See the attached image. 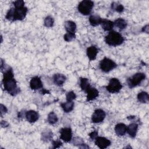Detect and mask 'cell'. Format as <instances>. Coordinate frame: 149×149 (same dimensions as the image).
Masks as SVG:
<instances>
[{
    "instance_id": "cell-1",
    "label": "cell",
    "mask_w": 149,
    "mask_h": 149,
    "mask_svg": "<svg viewBox=\"0 0 149 149\" xmlns=\"http://www.w3.org/2000/svg\"><path fill=\"white\" fill-rule=\"evenodd\" d=\"M14 8H11L8 11L5 17L10 21L23 20L27 13L28 9L24 6V2L22 0H17L13 2Z\"/></svg>"
},
{
    "instance_id": "cell-2",
    "label": "cell",
    "mask_w": 149,
    "mask_h": 149,
    "mask_svg": "<svg viewBox=\"0 0 149 149\" xmlns=\"http://www.w3.org/2000/svg\"><path fill=\"white\" fill-rule=\"evenodd\" d=\"M2 83L3 88L10 95H16L20 93V88L17 86V82L14 78V74L11 68H8L4 70Z\"/></svg>"
},
{
    "instance_id": "cell-3",
    "label": "cell",
    "mask_w": 149,
    "mask_h": 149,
    "mask_svg": "<svg viewBox=\"0 0 149 149\" xmlns=\"http://www.w3.org/2000/svg\"><path fill=\"white\" fill-rule=\"evenodd\" d=\"M125 38L119 32L110 31L105 37V41L109 46H118L124 42Z\"/></svg>"
},
{
    "instance_id": "cell-4",
    "label": "cell",
    "mask_w": 149,
    "mask_h": 149,
    "mask_svg": "<svg viewBox=\"0 0 149 149\" xmlns=\"http://www.w3.org/2000/svg\"><path fill=\"white\" fill-rule=\"evenodd\" d=\"M94 6V2L90 0H83L78 5V10L83 15H89Z\"/></svg>"
},
{
    "instance_id": "cell-5",
    "label": "cell",
    "mask_w": 149,
    "mask_h": 149,
    "mask_svg": "<svg viewBox=\"0 0 149 149\" xmlns=\"http://www.w3.org/2000/svg\"><path fill=\"white\" fill-rule=\"evenodd\" d=\"M145 79L146 74L144 73L139 72L133 74L132 77L128 78L127 80V83L129 88H132L139 85Z\"/></svg>"
},
{
    "instance_id": "cell-6",
    "label": "cell",
    "mask_w": 149,
    "mask_h": 149,
    "mask_svg": "<svg viewBox=\"0 0 149 149\" xmlns=\"http://www.w3.org/2000/svg\"><path fill=\"white\" fill-rule=\"evenodd\" d=\"M99 65L100 69L105 73L110 72L117 66L116 63L107 57L104 58L100 61Z\"/></svg>"
},
{
    "instance_id": "cell-7",
    "label": "cell",
    "mask_w": 149,
    "mask_h": 149,
    "mask_svg": "<svg viewBox=\"0 0 149 149\" xmlns=\"http://www.w3.org/2000/svg\"><path fill=\"white\" fill-rule=\"evenodd\" d=\"M122 88V83L117 78H112L109 81L108 85L106 87L107 90L111 93H117Z\"/></svg>"
},
{
    "instance_id": "cell-8",
    "label": "cell",
    "mask_w": 149,
    "mask_h": 149,
    "mask_svg": "<svg viewBox=\"0 0 149 149\" xmlns=\"http://www.w3.org/2000/svg\"><path fill=\"white\" fill-rule=\"evenodd\" d=\"M106 116L105 111L101 109H97L94 111L91 116V121L94 123L102 122Z\"/></svg>"
},
{
    "instance_id": "cell-9",
    "label": "cell",
    "mask_w": 149,
    "mask_h": 149,
    "mask_svg": "<svg viewBox=\"0 0 149 149\" xmlns=\"http://www.w3.org/2000/svg\"><path fill=\"white\" fill-rule=\"evenodd\" d=\"M72 131L70 127H63L60 130V139L66 143L71 141Z\"/></svg>"
},
{
    "instance_id": "cell-10",
    "label": "cell",
    "mask_w": 149,
    "mask_h": 149,
    "mask_svg": "<svg viewBox=\"0 0 149 149\" xmlns=\"http://www.w3.org/2000/svg\"><path fill=\"white\" fill-rule=\"evenodd\" d=\"M95 144L100 148L104 149L109 146L111 144V142L109 139L104 137L97 136L95 139Z\"/></svg>"
},
{
    "instance_id": "cell-11",
    "label": "cell",
    "mask_w": 149,
    "mask_h": 149,
    "mask_svg": "<svg viewBox=\"0 0 149 149\" xmlns=\"http://www.w3.org/2000/svg\"><path fill=\"white\" fill-rule=\"evenodd\" d=\"M42 82L38 76H34L30 80V87L31 90H39L42 88Z\"/></svg>"
},
{
    "instance_id": "cell-12",
    "label": "cell",
    "mask_w": 149,
    "mask_h": 149,
    "mask_svg": "<svg viewBox=\"0 0 149 149\" xmlns=\"http://www.w3.org/2000/svg\"><path fill=\"white\" fill-rule=\"evenodd\" d=\"M25 117L29 122L34 123L38 120L39 118V114L38 112L34 110H30L26 112Z\"/></svg>"
},
{
    "instance_id": "cell-13",
    "label": "cell",
    "mask_w": 149,
    "mask_h": 149,
    "mask_svg": "<svg viewBox=\"0 0 149 149\" xmlns=\"http://www.w3.org/2000/svg\"><path fill=\"white\" fill-rule=\"evenodd\" d=\"M87 93V101H91L95 100L99 95V91L95 87H90L86 91Z\"/></svg>"
},
{
    "instance_id": "cell-14",
    "label": "cell",
    "mask_w": 149,
    "mask_h": 149,
    "mask_svg": "<svg viewBox=\"0 0 149 149\" xmlns=\"http://www.w3.org/2000/svg\"><path fill=\"white\" fill-rule=\"evenodd\" d=\"M98 49L95 45H91L87 48L86 50L87 56L90 61H94L96 59Z\"/></svg>"
},
{
    "instance_id": "cell-15",
    "label": "cell",
    "mask_w": 149,
    "mask_h": 149,
    "mask_svg": "<svg viewBox=\"0 0 149 149\" xmlns=\"http://www.w3.org/2000/svg\"><path fill=\"white\" fill-rule=\"evenodd\" d=\"M115 132L118 136H123L127 132V126L123 123H119L115 125Z\"/></svg>"
},
{
    "instance_id": "cell-16",
    "label": "cell",
    "mask_w": 149,
    "mask_h": 149,
    "mask_svg": "<svg viewBox=\"0 0 149 149\" xmlns=\"http://www.w3.org/2000/svg\"><path fill=\"white\" fill-rule=\"evenodd\" d=\"M66 76L61 73H56L53 76L54 83L58 86H62L66 81Z\"/></svg>"
},
{
    "instance_id": "cell-17",
    "label": "cell",
    "mask_w": 149,
    "mask_h": 149,
    "mask_svg": "<svg viewBox=\"0 0 149 149\" xmlns=\"http://www.w3.org/2000/svg\"><path fill=\"white\" fill-rule=\"evenodd\" d=\"M138 125L136 123H132L127 127V132L128 133L130 137L132 138H134L136 137L137 129H138Z\"/></svg>"
},
{
    "instance_id": "cell-18",
    "label": "cell",
    "mask_w": 149,
    "mask_h": 149,
    "mask_svg": "<svg viewBox=\"0 0 149 149\" xmlns=\"http://www.w3.org/2000/svg\"><path fill=\"white\" fill-rule=\"evenodd\" d=\"M65 29L67 33H75L76 30V24L72 20H68L65 23Z\"/></svg>"
},
{
    "instance_id": "cell-19",
    "label": "cell",
    "mask_w": 149,
    "mask_h": 149,
    "mask_svg": "<svg viewBox=\"0 0 149 149\" xmlns=\"http://www.w3.org/2000/svg\"><path fill=\"white\" fill-rule=\"evenodd\" d=\"M102 19L97 15H92L89 17V22L92 26H97L101 23Z\"/></svg>"
},
{
    "instance_id": "cell-20",
    "label": "cell",
    "mask_w": 149,
    "mask_h": 149,
    "mask_svg": "<svg viewBox=\"0 0 149 149\" xmlns=\"http://www.w3.org/2000/svg\"><path fill=\"white\" fill-rule=\"evenodd\" d=\"M101 26L102 29L105 31H111L113 29V27L114 26L113 22L107 19H102V22H101Z\"/></svg>"
},
{
    "instance_id": "cell-21",
    "label": "cell",
    "mask_w": 149,
    "mask_h": 149,
    "mask_svg": "<svg viewBox=\"0 0 149 149\" xmlns=\"http://www.w3.org/2000/svg\"><path fill=\"white\" fill-rule=\"evenodd\" d=\"M61 106L63 110V111L66 113H68L71 112L74 108V102L73 101H68L61 103Z\"/></svg>"
},
{
    "instance_id": "cell-22",
    "label": "cell",
    "mask_w": 149,
    "mask_h": 149,
    "mask_svg": "<svg viewBox=\"0 0 149 149\" xmlns=\"http://www.w3.org/2000/svg\"><path fill=\"white\" fill-rule=\"evenodd\" d=\"M53 136L52 131L49 129L44 130L41 133V140L45 142H48L51 140Z\"/></svg>"
},
{
    "instance_id": "cell-23",
    "label": "cell",
    "mask_w": 149,
    "mask_h": 149,
    "mask_svg": "<svg viewBox=\"0 0 149 149\" xmlns=\"http://www.w3.org/2000/svg\"><path fill=\"white\" fill-rule=\"evenodd\" d=\"M137 100L141 103H148L149 101L148 94L146 91L140 92L137 96Z\"/></svg>"
},
{
    "instance_id": "cell-24",
    "label": "cell",
    "mask_w": 149,
    "mask_h": 149,
    "mask_svg": "<svg viewBox=\"0 0 149 149\" xmlns=\"http://www.w3.org/2000/svg\"><path fill=\"white\" fill-rule=\"evenodd\" d=\"M113 24L120 30H123L127 27V22L126 21L122 18H118L115 20L113 22Z\"/></svg>"
},
{
    "instance_id": "cell-25",
    "label": "cell",
    "mask_w": 149,
    "mask_h": 149,
    "mask_svg": "<svg viewBox=\"0 0 149 149\" xmlns=\"http://www.w3.org/2000/svg\"><path fill=\"white\" fill-rule=\"evenodd\" d=\"M80 86L81 90L86 92L91 87L88 79L81 77L80 79Z\"/></svg>"
},
{
    "instance_id": "cell-26",
    "label": "cell",
    "mask_w": 149,
    "mask_h": 149,
    "mask_svg": "<svg viewBox=\"0 0 149 149\" xmlns=\"http://www.w3.org/2000/svg\"><path fill=\"white\" fill-rule=\"evenodd\" d=\"M58 120V116L56 115V114L52 111L48 115V118H47V121L48 122L51 124V125H54L55 123H56Z\"/></svg>"
},
{
    "instance_id": "cell-27",
    "label": "cell",
    "mask_w": 149,
    "mask_h": 149,
    "mask_svg": "<svg viewBox=\"0 0 149 149\" xmlns=\"http://www.w3.org/2000/svg\"><path fill=\"white\" fill-rule=\"evenodd\" d=\"M111 9L115 12H117L118 13H121L123 11L124 7L122 4L118 2H113L111 3Z\"/></svg>"
},
{
    "instance_id": "cell-28",
    "label": "cell",
    "mask_w": 149,
    "mask_h": 149,
    "mask_svg": "<svg viewBox=\"0 0 149 149\" xmlns=\"http://www.w3.org/2000/svg\"><path fill=\"white\" fill-rule=\"evenodd\" d=\"M54 19L52 16H48L45 18L44 24L45 27H51L54 26Z\"/></svg>"
},
{
    "instance_id": "cell-29",
    "label": "cell",
    "mask_w": 149,
    "mask_h": 149,
    "mask_svg": "<svg viewBox=\"0 0 149 149\" xmlns=\"http://www.w3.org/2000/svg\"><path fill=\"white\" fill-rule=\"evenodd\" d=\"M75 37H76L75 33H66L63 36V38L65 41L67 42L72 41L73 39L75 38Z\"/></svg>"
},
{
    "instance_id": "cell-30",
    "label": "cell",
    "mask_w": 149,
    "mask_h": 149,
    "mask_svg": "<svg viewBox=\"0 0 149 149\" xmlns=\"http://www.w3.org/2000/svg\"><path fill=\"white\" fill-rule=\"evenodd\" d=\"M76 98V95L73 91H69L66 94V101H73Z\"/></svg>"
},
{
    "instance_id": "cell-31",
    "label": "cell",
    "mask_w": 149,
    "mask_h": 149,
    "mask_svg": "<svg viewBox=\"0 0 149 149\" xmlns=\"http://www.w3.org/2000/svg\"><path fill=\"white\" fill-rule=\"evenodd\" d=\"M52 144L53 148H59L61 146H62V143L59 140H56L52 141Z\"/></svg>"
},
{
    "instance_id": "cell-32",
    "label": "cell",
    "mask_w": 149,
    "mask_h": 149,
    "mask_svg": "<svg viewBox=\"0 0 149 149\" xmlns=\"http://www.w3.org/2000/svg\"><path fill=\"white\" fill-rule=\"evenodd\" d=\"M83 143H84L83 141L80 137H75V138H74V139L73 140V145H74V146H79Z\"/></svg>"
},
{
    "instance_id": "cell-33",
    "label": "cell",
    "mask_w": 149,
    "mask_h": 149,
    "mask_svg": "<svg viewBox=\"0 0 149 149\" xmlns=\"http://www.w3.org/2000/svg\"><path fill=\"white\" fill-rule=\"evenodd\" d=\"M0 111H1V117H2L3 115L5 114L8 112V109L4 105L1 104L0 105Z\"/></svg>"
},
{
    "instance_id": "cell-34",
    "label": "cell",
    "mask_w": 149,
    "mask_h": 149,
    "mask_svg": "<svg viewBox=\"0 0 149 149\" xmlns=\"http://www.w3.org/2000/svg\"><path fill=\"white\" fill-rule=\"evenodd\" d=\"M88 135L91 139L95 140V139L98 136V132L97 130H94L91 132L90 133H89Z\"/></svg>"
},
{
    "instance_id": "cell-35",
    "label": "cell",
    "mask_w": 149,
    "mask_h": 149,
    "mask_svg": "<svg viewBox=\"0 0 149 149\" xmlns=\"http://www.w3.org/2000/svg\"><path fill=\"white\" fill-rule=\"evenodd\" d=\"M1 127H8L9 124L8 123L5 121V120H1Z\"/></svg>"
},
{
    "instance_id": "cell-36",
    "label": "cell",
    "mask_w": 149,
    "mask_h": 149,
    "mask_svg": "<svg viewBox=\"0 0 149 149\" xmlns=\"http://www.w3.org/2000/svg\"><path fill=\"white\" fill-rule=\"evenodd\" d=\"M142 31L146 33H148V24L146 25L144 27H143Z\"/></svg>"
},
{
    "instance_id": "cell-37",
    "label": "cell",
    "mask_w": 149,
    "mask_h": 149,
    "mask_svg": "<svg viewBox=\"0 0 149 149\" xmlns=\"http://www.w3.org/2000/svg\"><path fill=\"white\" fill-rule=\"evenodd\" d=\"M79 148H88L89 147L86 144H84V143H83L82 144H81L79 146Z\"/></svg>"
},
{
    "instance_id": "cell-38",
    "label": "cell",
    "mask_w": 149,
    "mask_h": 149,
    "mask_svg": "<svg viewBox=\"0 0 149 149\" xmlns=\"http://www.w3.org/2000/svg\"><path fill=\"white\" fill-rule=\"evenodd\" d=\"M41 93H44V94H45V93L49 94V91H48V90H45V89L41 90Z\"/></svg>"
}]
</instances>
